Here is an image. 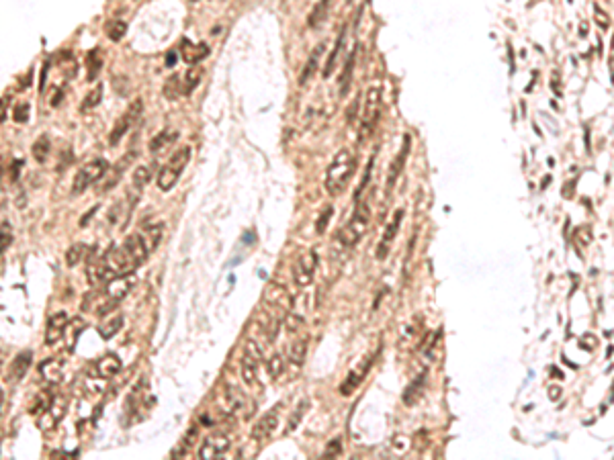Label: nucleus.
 Wrapping results in <instances>:
<instances>
[{
    "label": "nucleus",
    "mask_w": 614,
    "mask_h": 460,
    "mask_svg": "<svg viewBox=\"0 0 614 460\" xmlns=\"http://www.w3.org/2000/svg\"><path fill=\"white\" fill-rule=\"evenodd\" d=\"M356 170V159L350 150L342 148L340 152L334 155V159L330 162L328 170H325V178H323V186L328 190V194L338 196L342 194V190L348 186L352 174Z\"/></svg>",
    "instance_id": "1"
},
{
    "label": "nucleus",
    "mask_w": 614,
    "mask_h": 460,
    "mask_svg": "<svg viewBox=\"0 0 614 460\" xmlns=\"http://www.w3.org/2000/svg\"><path fill=\"white\" fill-rule=\"evenodd\" d=\"M371 223V207L367 201H356V209L350 217V221L338 231V244L344 250H350L358 244V239L364 235L367 227Z\"/></svg>",
    "instance_id": "2"
},
{
    "label": "nucleus",
    "mask_w": 614,
    "mask_h": 460,
    "mask_svg": "<svg viewBox=\"0 0 614 460\" xmlns=\"http://www.w3.org/2000/svg\"><path fill=\"white\" fill-rule=\"evenodd\" d=\"M188 159H190V148H188V146L178 148L176 152L172 153L170 159L166 162V166H164V168L160 170V174H158V188L164 190V192L172 190V188L176 186L180 174L184 172Z\"/></svg>",
    "instance_id": "3"
},
{
    "label": "nucleus",
    "mask_w": 614,
    "mask_h": 460,
    "mask_svg": "<svg viewBox=\"0 0 614 460\" xmlns=\"http://www.w3.org/2000/svg\"><path fill=\"white\" fill-rule=\"evenodd\" d=\"M107 170H109V162L107 159H92V162L84 164L76 172V176H74L72 194H82L88 186L97 184L103 178V174H107Z\"/></svg>",
    "instance_id": "4"
},
{
    "label": "nucleus",
    "mask_w": 614,
    "mask_h": 460,
    "mask_svg": "<svg viewBox=\"0 0 614 460\" xmlns=\"http://www.w3.org/2000/svg\"><path fill=\"white\" fill-rule=\"evenodd\" d=\"M379 113H381V88L379 86H371L367 90L364 109H362V115H360V123H362V137H360V142H364L373 133V129H375V125L379 121Z\"/></svg>",
    "instance_id": "5"
},
{
    "label": "nucleus",
    "mask_w": 614,
    "mask_h": 460,
    "mask_svg": "<svg viewBox=\"0 0 614 460\" xmlns=\"http://www.w3.org/2000/svg\"><path fill=\"white\" fill-rule=\"evenodd\" d=\"M142 113H144V101L142 98H136L133 103H131V107L117 119V123L113 125V129H111V135H109V144L111 146H117L125 135H127V131H131V127L136 125V121L142 117Z\"/></svg>",
    "instance_id": "6"
},
{
    "label": "nucleus",
    "mask_w": 614,
    "mask_h": 460,
    "mask_svg": "<svg viewBox=\"0 0 614 460\" xmlns=\"http://www.w3.org/2000/svg\"><path fill=\"white\" fill-rule=\"evenodd\" d=\"M262 358V350L258 348V344L254 339L246 342V348H244V356H242V381L246 383V387H258V362Z\"/></svg>",
    "instance_id": "7"
},
{
    "label": "nucleus",
    "mask_w": 614,
    "mask_h": 460,
    "mask_svg": "<svg viewBox=\"0 0 614 460\" xmlns=\"http://www.w3.org/2000/svg\"><path fill=\"white\" fill-rule=\"evenodd\" d=\"M232 448V436L225 432H213L211 436L205 438V442L199 448V458L211 460V458H221L227 450Z\"/></svg>",
    "instance_id": "8"
},
{
    "label": "nucleus",
    "mask_w": 614,
    "mask_h": 460,
    "mask_svg": "<svg viewBox=\"0 0 614 460\" xmlns=\"http://www.w3.org/2000/svg\"><path fill=\"white\" fill-rule=\"evenodd\" d=\"M279 413H281V405H275L273 409H268L252 428V438L258 442L268 440L275 434V430L279 428Z\"/></svg>",
    "instance_id": "9"
},
{
    "label": "nucleus",
    "mask_w": 614,
    "mask_h": 460,
    "mask_svg": "<svg viewBox=\"0 0 614 460\" xmlns=\"http://www.w3.org/2000/svg\"><path fill=\"white\" fill-rule=\"evenodd\" d=\"M315 268H317V254H315V252H305V254L295 262V268H293L295 285L301 287V289L307 287V285H311L313 274H315Z\"/></svg>",
    "instance_id": "10"
},
{
    "label": "nucleus",
    "mask_w": 614,
    "mask_h": 460,
    "mask_svg": "<svg viewBox=\"0 0 614 460\" xmlns=\"http://www.w3.org/2000/svg\"><path fill=\"white\" fill-rule=\"evenodd\" d=\"M121 248H123V252L127 254V258L131 260V264L136 266V270L150 258V250H148V246L144 244V239H142V235L140 233H133V235H129V237H125V242L121 244Z\"/></svg>",
    "instance_id": "11"
},
{
    "label": "nucleus",
    "mask_w": 614,
    "mask_h": 460,
    "mask_svg": "<svg viewBox=\"0 0 614 460\" xmlns=\"http://www.w3.org/2000/svg\"><path fill=\"white\" fill-rule=\"evenodd\" d=\"M136 287V274L129 272V274H119V276H113L107 285H105V293H107V299H113V301H121L125 299V295Z\"/></svg>",
    "instance_id": "12"
},
{
    "label": "nucleus",
    "mask_w": 614,
    "mask_h": 460,
    "mask_svg": "<svg viewBox=\"0 0 614 460\" xmlns=\"http://www.w3.org/2000/svg\"><path fill=\"white\" fill-rule=\"evenodd\" d=\"M68 323H70V317H68L66 311H60V313L51 315L49 321H47V327H45V344L47 346L57 344L64 337V333L68 329Z\"/></svg>",
    "instance_id": "13"
},
{
    "label": "nucleus",
    "mask_w": 614,
    "mask_h": 460,
    "mask_svg": "<svg viewBox=\"0 0 614 460\" xmlns=\"http://www.w3.org/2000/svg\"><path fill=\"white\" fill-rule=\"evenodd\" d=\"M92 254H94V252H92ZM92 254H90L88 260H86V276H88V283H90L92 287H103V285H107V283L113 278V274H111L109 268L105 266L103 258H92Z\"/></svg>",
    "instance_id": "14"
},
{
    "label": "nucleus",
    "mask_w": 614,
    "mask_h": 460,
    "mask_svg": "<svg viewBox=\"0 0 614 460\" xmlns=\"http://www.w3.org/2000/svg\"><path fill=\"white\" fill-rule=\"evenodd\" d=\"M401 219H404V209H397L395 215H393V219L387 223V227H385V231H383V237H381V242H379V248H377V258H379V260H383V258L387 256V252H389V244L395 239V235H397V231H399V225H401Z\"/></svg>",
    "instance_id": "15"
},
{
    "label": "nucleus",
    "mask_w": 614,
    "mask_h": 460,
    "mask_svg": "<svg viewBox=\"0 0 614 460\" xmlns=\"http://www.w3.org/2000/svg\"><path fill=\"white\" fill-rule=\"evenodd\" d=\"M31 362H33V352L31 350H25L21 354H16L8 366V383H21L27 374V370L31 368Z\"/></svg>",
    "instance_id": "16"
},
{
    "label": "nucleus",
    "mask_w": 614,
    "mask_h": 460,
    "mask_svg": "<svg viewBox=\"0 0 614 460\" xmlns=\"http://www.w3.org/2000/svg\"><path fill=\"white\" fill-rule=\"evenodd\" d=\"M410 148H412V139L410 135H404V144H401V150L397 153V157L391 162V168L387 172V190H391V186L395 184V180L399 178V174L404 172L406 168V159H408V153H410Z\"/></svg>",
    "instance_id": "17"
},
{
    "label": "nucleus",
    "mask_w": 614,
    "mask_h": 460,
    "mask_svg": "<svg viewBox=\"0 0 614 460\" xmlns=\"http://www.w3.org/2000/svg\"><path fill=\"white\" fill-rule=\"evenodd\" d=\"M180 55H182V62H184V64L197 66V64H201V62L209 55V45H207V43H190V41L184 39V41H182Z\"/></svg>",
    "instance_id": "18"
},
{
    "label": "nucleus",
    "mask_w": 614,
    "mask_h": 460,
    "mask_svg": "<svg viewBox=\"0 0 614 460\" xmlns=\"http://www.w3.org/2000/svg\"><path fill=\"white\" fill-rule=\"evenodd\" d=\"M121 368H123V362L117 354H105L97 362V376L99 378H113L115 374H119Z\"/></svg>",
    "instance_id": "19"
},
{
    "label": "nucleus",
    "mask_w": 614,
    "mask_h": 460,
    "mask_svg": "<svg viewBox=\"0 0 614 460\" xmlns=\"http://www.w3.org/2000/svg\"><path fill=\"white\" fill-rule=\"evenodd\" d=\"M264 301L268 305L277 307V309H287L289 307V293L281 283H268V287L264 291Z\"/></svg>",
    "instance_id": "20"
},
{
    "label": "nucleus",
    "mask_w": 614,
    "mask_h": 460,
    "mask_svg": "<svg viewBox=\"0 0 614 460\" xmlns=\"http://www.w3.org/2000/svg\"><path fill=\"white\" fill-rule=\"evenodd\" d=\"M39 372L41 376L49 383V385H57L62 383V372H64V364L57 358H47L39 364Z\"/></svg>",
    "instance_id": "21"
},
{
    "label": "nucleus",
    "mask_w": 614,
    "mask_h": 460,
    "mask_svg": "<svg viewBox=\"0 0 614 460\" xmlns=\"http://www.w3.org/2000/svg\"><path fill=\"white\" fill-rule=\"evenodd\" d=\"M369 368H371V360H367V362L362 364V368H360V366L354 368V370L346 376V381L342 383V387H340V395H344V397L352 395V393L356 391V387L362 383V378H364V374L369 372Z\"/></svg>",
    "instance_id": "22"
},
{
    "label": "nucleus",
    "mask_w": 614,
    "mask_h": 460,
    "mask_svg": "<svg viewBox=\"0 0 614 460\" xmlns=\"http://www.w3.org/2000/svg\"><path fill=\"white\" fill-rule=\"evenodd\" d=\"M164 229H166V225L164 223H150V225H146L142 231H140V235H142V239H144V244L148 246V250L150 252H154L158 246H160V242H162V235H164Z\"/></svg>",
    "instance_id": "23"
},
{
    "label": "nucleus",
    "mask_w": 614,
    "mask_h": 460,
    "mask_svg": "<svg viewBox=\"0 0 614 460\" xmlns=\"http://www.w3.org/2000/svg\"><path fill=\"white\" fill-rule=\"evenodd\" d=\"M92 252H94V250H92L90 246H86V244H74V246H70V250L66 252V264H68L70 268H76L80 262H86L88 256H90Z\"/></svg>",
    "instance_id": "24"
},
{
    "label": "nucleus",
    "mask_w": 614,
    "mask_h": 460,
    "mask_svg": "<svg viewBox=\"0 0 614 460\" xmlns=\"http://www.w3.org/2000/svg\"><path fill=\"white\" fill-rule=\"evenodd\" d=\"M426 376H428V372L424 370L408 389H406V395H404V403L406 405H414V403H418L420 401V397L424 395V385H426Z\"/></svg>",
    "instance_id": "25"
},
{
    "label": "nucleus",
    "mask_w": 614,
    "mask_h": 460,
    "mask_svg": "<svg viewBox=\"0 0 614 460\" xmlns=\"http://www.w3.org/2000/svg\"><path fill=\"white\" fill-rule=\"evenodd\" d=\"M307 354V337H299V339H293L287 348V358L293 366H301L303 360H305Z\"/></svg>",
    "instance_id": "26"
},
{
    "label": "nucleus",
    "mask_w": 614,
    "mask_h": 460,
    "mask_svg": "<svg viewBox=\"0 0 614 460\" xmlns=\"http://www.w3.org/2000/svg\"><path fill=\"white\" fill-rule=\"evenodd\" d=\"M103 70V53L101 49H90L86 55V80L92 82Z\"/></svg>",
    "instance_id": "27"
},
{
    "label": "nucleus",
    "mask_w": 614,
    "mask_h": 460,
    "mask_svg": "<svg viewBox=\"0 0 614 460\" xmlns=\"http://www.w3.org/2000/svg\"><path fill=\"white\" fill-rule=\"evenodd\" d=\"M356 49H358V45L350 51V55H348V59H346V68H344V72H342V76H340V96H346V94H348L350 80H352V72H354V62H356Z\"/></svg>",
    "instance_id": "28"
},
{
    "label": "nucleus",
    "mask_w": 614,
    "mask_h": 460,
    "mask_svg": "<svg viewBox=\"0 0 614 460\" xmlns=\"http://www.w3.org/2000/svg\"><path fill=\"white\" fill-rule=\"evenodd\" d=\"M321 49H323V43H319L315 49H313V53L309 55V59H307L305 68H303V72H301V76H299V84L301 86H305L307 82L313 78V74H315V70H317V62H319V55H321Z\"/></svg>",
    "instance_id": "29"
},
{
    "label": "nucleus",
    "mask_w": 614,
    "mask_h": 460,
    "mask_svg": "<svg viewBox=\"0 0 614 460\" xmlns=\"http://www.w3.org/2000/svg\"><path fill=\"white\" fill-rule=\"evenodd\" d=\"M176 137H178V133H176L174 129L160 131V133L154 137L152 142H150V152H152V153L162 152V150H164V148H168L172 142H176Z\"/></svg>",
    "instance_id": "30"
},
{
    "label": "nucleus",
    "mask_w": 614,
    "mask_h": 460,
    "mask_svg": "<svg viewBox=\"0 0 614 460\" xmlns=\"http://www.w3.org/2000/svg\"><path fill=\"white\" fill-rule=\"evenodd\" d=\"M344 29L340 31V35H338V39H336V43H334V49H332V53H330V57H328V62H325V66H323V72H321V76L328 80L330 76H332V72H334V68H336V59H338V55H340V49H342V45H344Z\"/></svg>",
    "instance_id": "31"
},
{
    "label": "nucleus",
    "mask_w": 614,
    "mask_h": 460,
    "mask_svg": "<svg viewBox=\"0 0 614 460\" xmlns=\"http://www.w3.org/2000/svg\"><path fill=\"white\" fill-rule=\"evenodd\" d=\"M121 327H123V317L121 315H113L109 321H105V323L99 325V333H101L103 339H111V337H115L119 333Z\"/></svg>",
    "instance_id": "32"
},
{
    "label": "nucleus",
    "mask_w": 614,
    "mask_h": 460,
    "mask_svg": "<svg viewBox=\"0 0 614 460\" xmlns=\"http://www.w3.org/2000/svg\"><path fill=\"white\" fill-rule=\"evenodd\" d=\"M182 94H184V90H182V78H180L178 74L170 76V78L166 80V84H164V96H166L168 101H176V98H180Z\"/></svg>",
    "instance_id": "33"
},
{
    "label": "nucleus",
    "mask_w": 614,
    "mask_h": 460,
    "mask_svg": "<svg viewBox=\"0 0 614 460\" xmlns=\"http://www.w3.org/2000/svg\"><path fill=\"white\" fill-rule=\"evenodd\" d=\"M201 76H203V70H201L199 66H193V68L184 74V78H182V90H184V94H190V92L199 86Z\"/></svg>",
    "instance_id": "34"
},
{
    "label": "nucleus",
    "mask_w": 614,
    "mask_h": 460,
    "mask_svg": "<svg viewBox=\"0 0 614 460\" xmlns=\"http://www.w3.org/2000/svg\"><path fill=\"white\" fill-rule=\"evenodd\" d=\"M330 2H332V0H319V2L313 6V10L309 12V18H307L309 27H319V25H321V21L328 16Z\"/></svg>",
    "instance_id": "35"
},
{
    "label": "nucleus",
    "mask_w": 614,
    "mask_h": 460,
    "mask_svg": "<svg viewBox=\"0 0 614 460\" xmlns=\"http://www.w3.org/2000/svg\"><path fill=\"white\" fill-rule=\"evenodd\" d=\"M105 33H107V37H109L111 41H121V39L125 37V33H127V23H125V21H119V18L109 21L107 27H105Z\"/></svg>",
    "instance_id": "36"
},
{
    "label": "nucleus",
    "mask_w": 614,
    "mask_h": 460,
    "mask_svg": "<svg viewBox=\"0 0 614 460\" xmlns=\"http://www.w3.org/2000/svg\"><path fill=\"white\" fill-rule=\"evenodd\" d=\"M49 148H51L49 137H47V135H41V137L33 144V148H31L33 157H35L39 164H45V162H47V155H49Z\"/></svg>",
    "instance_id": "37"
},
{
    "label": "nucleus",
    "mask_w": 614,
    "mask_h": 460,
    "mask_svg": "<svg viewBox=\"0 0 614 460\" xmlns=\"http://www.w3.org/2000/svg\"><path fill=\"white\" fill-rule=\"evenodd\" d=\"M150 180H152V168L150 166H138L133 170V186L138 190H142Z\"/></svg>",
    "instance_id": "38"
},
{
    "label": "nucleus",
    "mask_w": 614,
    "mask_h": 460,
    "mask_svg": "<svg viewBox=\"0 0 614 460\" xmlns=\"http://www.w3.org/2000/svg\"><path fill=\"white\" fill-rule=\"evenodd\" d=\"M101 98H103V84L99 82L88 94H86V98L82 101V111H88V109H94V107H99V103H101Z\"/></svg>",
    "instance_id": "39"
},
{
    "label": "nucleus",
    "mask_w": 614,
    "mask_h": 460,
    "mask_svg": "<svg viewBox=\"0 0 614 460\" xmlns=\"http://www.w3.org/2000/svg\"><path fill=\"white\" fill-rule=\"evenodd\" d=\"M266 368H268V374L273 378H279L285 372V358L281 354H273L271 360H266Z\"/></svg>",
    "instance_id": "40"
},
{
    "label": "nucleus",
    "mask_w": 614,
    "mask_h": 460,
    "mask_svg": "<svg viewBox=\"0 0 614 460\" xmlns=\"http://www.w3.org/2000/svg\"><path fill=\"white\" fill-rule=\"evenodd\" d=\"M373 164H375V153L369 157V162H367V170H364V176H362V180H360V184H358V188H356V192H354V201H360V194L364 192V188L369 186V182H371V172H373Z\"/></svg>",
    "instance_id": "41"
},
{
    "label": "nucleus",
    "mask_w": 614,
    "mask_h": 460,
    "mask_svg": "<svg viewBox=\"0 0 614 460\" xmlns=\"http://www.w3.org/2000/svg\"><path fill=\"white\" fill-rule=\"evenodd\" d=\"M332 215H334V207H332V205H328V207H323V209H321V213H319V219H317V223H315V231H317L319 235H323V233H325V229H328V223H330Z\"/></svg>",
    "instance_id": "42"
},
{
    "label": "nucleus",
    "mask_w": 614,
    "mask_h": 460,
    "mask_svg": "<svg viewBox=\"0 0 614 460\" xmlns=\"http://www.w3.org/2000/svg\"><path fill=\"white\" fill-rule=\"evenodd\" d=\"M10 246H12V227L8 221H4L0 225V254H4Z\"/></svg>",
    "instance_id": "43"
},
{
    "label": "nucleus",
    "mask_w": 614,
    "mask_h": 460,
    "mask_svg": "<svg viewBox=\"0 0 614 460\" xmlns=\"http://www.w3.org/2000/svg\"><path fill=\"white\" fill-rule=\"evenodd\" d=\"M307 405H309V403H307V401H301V405H299V407H297V413H293V415H291V419H289V424H287V430H285V432H287V434H289V432H293V430H297V426H299V422H301V417H303V415H305V411H307Z\"/></svg>",
    "instance_id": "44"
},
{
    "label": "nucleus",
    "mask_w": 614,
    "mask_h": 460,
    "mask_svg": "<svg viewBox=\"0 0 614 460\" xmlns=\"http://www.w3.org/2000/svg\"><path fill=\"white\" fill-rule=\"evenodd\" d=\"M12 119H14L16 123H27V119H29V105H27V103L16 105V107L12 109Z\"/></svg>",
    "instance_id": "45"
},
{
    "label": "nucleus",
    "mask_w": 614,
    "mask_h": 460,
    "mask_svg": "<svg viewBox=\"0 0 614 460\" xmlns=\"http://www.w3.org/2000/svg\"><path fill=\"white\" fill-rule=\"evenodd\" d=\"M285 325H287V329H289L291 333H295V331L303 325V319H301L299 315H293V313H291V315L285 317Z\"/></svg>",
    "instance_id": "46"
},
{
    "label": "nucleus",
    "mask_w": 614,
    "mask_h": 460,
    "mask_svg": "<svg viewBox=\"0 0 614 460\" xmlns=\"http://www.w3.org/2000/svg\"><path fill=\"white\" fill-rule=\"evenodd\" d=\"M575 239H578L580 246H590V242H592V233H590V229H588V227H580V229H575Z\"/></svg>",
    "instance_id": "47"
},
{
    "label": "nucleus",
    "mask_w": 614,
    "mask_h": 460,
    "mask_svg": "<svg viewBox=\"0 0 614 460\" xmlns=\"http://www.w3.org/2000/svg\"><path fill=\"white\" fill-rule=\"evenodd\" d=\"M21 168H23V162H21V159H14V162H12V168H10V180H12V182L18 180V172H21Z\"/></svg>",
    "instance_id": "48"
},
{
    "label": "nucleus",
    "mask_w": 614,
    "mask_h": 460,
    "mask_svg": "<svg viewBox=\"0 0 614 460\" xmlns=\"http://www.w3.org/2000/svg\"><path fill=\"white\" fill-rule=\"evenodd\" d=\"M596 21H598V25H600L602 29H606V27L610 25V21H608V14H604L600 8H596Z\"/></svg>",
    "instance_id": "49"
},
{
    "label": "nucleus",
    "mask_w": 614,
    "mask_h": 460,
    "mask_svg": "<svg viewBox=\"0 0 614 460\" xmlns=\"http://www.w3.org/2000/svg\"><path fill=\"white\" fill-rule=\"evenodd\" d=\"M338 452H340V440H338V438H336V440H334V442H332V446H330V448H328V450H325V454H323V456H328V458H332V456H336V454H338Z\"/></svg>",
    "instance_id": "50"
},
{
    "label": "nucleus",
    "mask_w": 614,
    "mask_h": 460,
    "mask_svg": "<svg viewBox=\"0 0 614 460\" xmlns=\"http://www.w3.org/2000/svg\"><path fill=\"white\" fill-rule=\"evenodd\" d=\"M123 84H127V82H125V78H113V86H117V92H119V94H125V88H123Z\"/></svg>",
    "instance_id": "51"
},
{
    "label": "nucleus",
    "mask_w": 614,
    "mask_h": 460,
    "mask_svg": "<svg viewBox=\"0 0 614 460\" xmlns=\"http://www.w3.org/2000/svg\"><path fill=\"white\" fill-rule=\"evenodd\" d=\"M62 96H64V90H62V88L55 90V94H53V98H51V107H57V105L62 103Z\"/></svg>",
    "instance_id": "52"
},
{
    "label": "nucleus",
    "mask_w": 614,
    "mask_h": 460,
    "mask_svg": "<svg viewBox=\"0 0 614 460\" xmlns=\"http://www.w3.org/2000/svg\"><path fill=\"white\" fill-rule=\"evenodd\" d=\"M97 211H99V207H92V209H90V211L86 213V217H84V219H80V225H86V223H88V221L92 219V215H94Z\"/></svg>",
    "instance_id": "53"
},
{
    "label": "nucleus",
    "mask_w": 614,
    "mask_h": 460,
    "mask_svg": "<svg viewBox=\"0 0 614 460\" xmlns=\"http://www.w3.org/2000/svg\"><path fill=\"white\" fill-rule=\"evenodd\" d=\"M6 105H8V98L4 96L0 101V121H4V117H6Z\"/></svg>",
    "instance_id": "54"
},
{
    "label": "nucleus",
    "mask_w": 614,
    "mask_h": 460,
    "mask_svg": "<svg viewBox=\"0 0 614 460\" xmlns=\"http://www.w3.org/2000/svg\"><path fill=\"white\" fill-rule=\"evenodd\" d=\"M356 107H358V101H354V103H352V107L348 109V123H352V119H354V113H356Z\"/></svg>",
    "instance_id": "55"
},
{
    "label": "nucleus",
    "mask_w": 614,
    "mask_h": 460,
    "mask_svg": "<svg viewBox=\"0 0 614 460\" xmlns=\"http://www.w3.org/2000/svg\"><path fill=\"white\" fill-rule=\"evenodd\" d=\"M2 409H4V391L0 389V415H2Z\"/></svg>",
    "instance_id": "56"
},
{
    "label": "nucleus",
    "mask_w": 614,
    "mask_h": 460,
    "mask_svg": "<svg viewBox=\"0 0 614 460\" xmlns=\"http://www.w3.org/2000/svg\"><path fill=\"white\" fill-rule=\"evenodd\" d=\"M174 59H176V55H174V53H168V62H166V64H168V66H174Z\"/></svg>",
    "instance_id": "57"
},
{
    "label": "nucleus",
    "mask_w": 614,
    "mask_h": 460,
    "mask_svg": "<svg viewBox=\"0 0 614 460\" xmlns=\"http://www.w3.org/2000/svg\"><path fill=\"white\" fill-rule=\"evenodd\" d=\"M0 180H2V166H0Z\"/></svg>",
    "instance_id": "58"
},
{
    "label": "nucleus",
    "mask_w": 614,
    "mask_h": 460,
    "mask_svg": "<svg viewBox=\"0 0 614 460\" xmlns=\"http://www.w3.org/2000/svg\"><path fill=\"white\" fill-rule=\"evenodd\" d=\"M190 2H197V0H190Z\"/></svg>",
    "instance_id": "59"
},
{
    "label": "nucleus",
    "mask_w": 614,
    "mask_h": 460,
    "mask_svg": "<svg viewBox=\"0 0 614 460\" xmlns=\"http://www.w3.org/2000/svg\"><path fill=\"white\" fill-rule=\"evenodd\" d=\"M346 2H352V0H346Z\"/></svg>",
    "instance_id": "60"
}]
</instances>
